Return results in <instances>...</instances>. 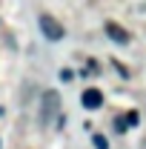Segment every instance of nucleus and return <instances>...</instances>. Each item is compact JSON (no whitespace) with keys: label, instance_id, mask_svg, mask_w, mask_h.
Returning <instances> with one entry per match:
<instances>
[{"label":"nucleus","instance_id":"f257e3e1","mask_svg":"<svg viewBox=\"0 0 146 149\" xmlns=\"http://www.w3.org/2000/svg\"><path fill=\"white\" fill-rule=\"evenodd\" d=\"M57 115H60V92L57 89H49V92H43V97H40V126H49Z\"/></svg>","mask_w":146,"mask_h":149},{"label":"nucleus","instance_id":"7ed1b4c3","mask_svg":"<svg viewBox=\"0 0 146 149\" xmlns=\"http://www.w3.org/2000/svg\"><path fill=\"white\" fill-rule=\"evenodd\" d=\"M106 35L112 37V40H115V43H120V46H126V43H132V35H129L126 29H123V26H117V23H106Z\"/></svg>","mask_w":146,"mask_h":149},{"label":"nucleus","instance_id":"20e7f679","mask_svg":"<svg viewBox=\"0 0 146 149\" xmlns=\"http://www.w3.org/2000/svg\"><path fill=\"white\" fill-rule=\"evenodd\" d=\"M83 106L86 109H100L103 106V95H100V89H83Z\"/></svg>","mask_w":146,"mask_h":149},{"label":"nucleus","instance_id":"f03ea898","mask_svg":"<svg viewBox=\"0 0 146 149\" xmlns=\"http://www.w3.org/2000/svg\"><path fill=\"white\" fill-rule=\"evenodd\" d=\"M40 32L49 37L52 43H57V40H63V35H66V29L57 23L52 15H40Z\"/></svg>","mask_w":146,"mask_h":149},{"label":"nucleus","instance_id":"39448f33","mask_svg":"<svg viewBox=\"0 0 146 149\" xmlns=\"http://www.w3.org/2000/svg\"><path fill=\"white\" fill-rule=\"evenodd\" d=\"M92 143H95V149H106V146H109L103 135H92Z\"/></svg>","mask_w":146,"mask_h":149},{"label":"nucleus","instance_id":"423d86ee","mask_svg":"<svg viewBox=\"0 0 146 149\" xmlns=\"http://www.w3.org/2000/svg\"><path fill=\"white\" fill-rule=\"evenodd\" d=\"M126 123H129V126H135V123H138V112H129V115H126Z\"/></svg>","mask_w":146,"mask_h":149}]
</instances>
